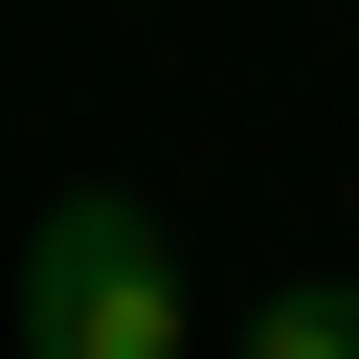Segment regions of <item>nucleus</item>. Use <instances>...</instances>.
Listing matches in <instances>:
<instances>
[{
    "mask_svg": "<svg viewBox=\"0 0 359 359\" xmlns=\"http://www.w3.org/2000/svg\"><path fill=\"white\" fill-rule=\"evenodd\" d=\"M22 359H202V292L157 202H45L22 224Z\"/></svg>",
    "mask_w": 359,
    "mask_h": 359,
    "instance_id": "1",
    "label": "nucleus"
},
{
    "mask_svg": "<svg viewBox=\"0 0 359 359\" xmlns=\"http://www.w3.org/2000/svg\"><path fill=\"white\" fill-rule=\"evenodd\" d=\"M247 359H359V269H292V292L247 314Z\"/></svg>",
    "mask_w": 359,
    "mask_h": 359,
    "instance_id": "2",
    "label": "nucleus"
}]
</instances>
